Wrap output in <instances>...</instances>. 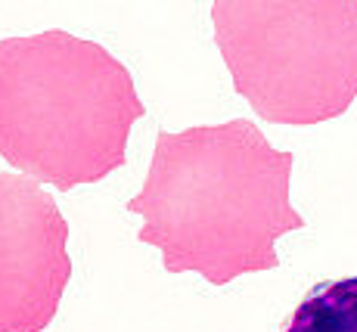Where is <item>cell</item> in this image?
Listing matches in <instances>:
<instances>
[{"label": "cell", "mask_w": 357, "mask_h": 332, "mask_svg": "<svg viewBox=\"0 0 357 332\" xmlns=\"http://www.w3.org/2000/svg\"><path fill=\"white\" fill-rule=\"evenodd\" d=\"M292 165L245 119L159 130L146 183L125 209L143 218L137 239L159 248L168 273L227 286L280 267L277 239L305 230L289 202Z\"/></svg>", "instance_id": "1"}, {"label": "cell", "mask_w": 357, "mask_h": 332, "mask_svg": "<svg viewBox=\"0 0 357 332\" xmlns=\"http://www.w3.org/2000/svg\"><path fill=\"white\" fill-rule=\"evenodd\" d=\"M143 115L128 66L97 40L63 29L0 40V156L34 181L100 183Z\"/></svg>", "instance_id": "2"}, {"label": "cell", "mask_w": 357, "mask_h": 332, "mask_svg": "<svg viewBox=\"0 0 357 332\" xmlns=\"http://www.w3.org/2000/svg\"><path fill=\"white\" fill-rule=\"evenodd\" d=\"M233 91L273 124L339 119L357 96V0H215Z\"/></svg>", "instance_id": "3"}, {"label": "cell", "mask_w": 357, "mask_h": 332, "mask_svg": "<svg viewBox=\"0 0 357 332\" xmlns=\"http://www.w3.org/2000/svg\"><path fill=\"white\" fill-rule=\"evenodd\" d=\"M72 280L68 224L29 174L0 171V332H44Z\"/></svg>", "instance_id": "4"}, {"label": "cell", "mask_w": 357, "mask_h": 332, "mask_svg": "<svg viewBox=\"0 0 357 332\" xmlns=\"http://www.w3.org/2000/svg\"><path fill=\"white\" fill-rule=\"evenodd\" d=\"M280 332H357V276L311 286Z\"/></svg>", "instance_id": "5"}]
</instances>
